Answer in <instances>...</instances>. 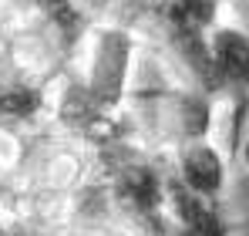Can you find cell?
I'll return each instance as SVG.
<instances>
[{
	"mask_svg": "<svg viewBox=\"0 0 249 236\" xmlns=\"http://www.w3.org/2000/svg\"><path fill=\"white\" fill-rule=\"evenodd\" d=\"M222 182H226V165H222V158L212 145L196 142L182 152V182L178 186H185L192 196L219 199Z\"/></svg>",
	"mask_w": 249,
	"mask_h": 236,
	"instance_id": "cell-1",
	"label": "cell"
},
{
	"mask_svg": "<svg viewBox=\"0 0 249 236\" xmlns=\"http://www.w3.org/2000/svg\"><path fill=\"white\" fill-rule=\"evenodd\" d=\"M243 162H246V169H249V145H246V152H243Z\"/></svg>",
	"mask_w": 249,
	"mask_h": 236,
	"instance_id": "cell-2",
	"label": "cell"
}]
</instances>
